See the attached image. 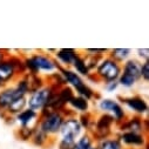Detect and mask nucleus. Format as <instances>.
<instances>
[{"label":"nucleus","instance_id":"1","mask_svg":"<svg viewBox=\"0 0 149 149\" xmlns=\"http://www.w3.org/2000/svg\"><path fill=\"white\" fill-rule=\"evenodd\" d=\"M25 70L28 74L38 75H48L58 70L59 65L54 58L45 52H35L29 55H22Z\"/></svg>","mask_w":149,"mask_h":149},{"label":"nucleus","instance_id":"2","mask_svg":"<svg viewBox=\"0 0 149 149\" xmlns=\"http://www.w3.org/2000/svg\"><path fill=\"white\" fill-rule=\"evenodd\" d=\"M93 74L99 82L106 84L110 81H118L121 74V65L106 55L99 60V63Z\"/></svg>","mask_w":149,"mask_h":149},{"label":"nucleus","instance_id":"3","mask_svg":"<svg viewBox=\"0 0 149 149\" xmlns=\"http://www.w3.org/2000/svg\"><path fill=\"white\" fill-rule=\"evenodd\" d=\"M114 126L116 125H115L114 119L111 118V115H109L108 113H100L95 116L94 126L89 134L94 139L95 143H97L104 139H108L110 136L115 135L113 130Z\"/></svg>","mask_w":149,"mask_h":149},{"label":"nucleus","instance_id":"4","mask_svg":"<svg viewBox=\"0 0 149 149\" xmlns=\"http://www.w3.org/2000/svg\"><path fill=\"white\" fill-rule=\"evenodd\" d=\"M63 121L65 115L62 114V111H54V113L47 115H39V121L36 123V127L54 140L60 134Z\"/></svg>","mask_w":149,"mask_h":149},{"label":"nucleus","instance_id":"5","mask_svg":"<svg viewBox=\"0 0 149 149\" xmlns=\"http://www.w3.org/2000/svg\"><path fill=\"white\" fill-rule=\"evenodd\" d=\"M56 91L58 89H54L53 87L46 84L42 88L27 95V107L33 109L36 113H40L47 106V103L49 102V100L52 99V96Z\"/></svg>","mask_w":149,"mask_h":149},{"label":"nucleus","instance_id":"6","mask_svg":"<svg viewBox=\"0 0 149 149\" xmlns=\"http://www.w3.org/2000/svg\"><path fill=\"white\" fill-rule=\"evenodd\" d=\"M116 136L126 149H144L148 147V134L146 133L122 132Z\"/></svg>","mask_w":149,"mask_h":149},{"label":"nucleus","instance_id":"7","mask_svg":"<svg viewBox=\"0 0 149 149\" xmlns=\"http://www.w3.org/2000/svg\"><path fill=\"white\" fill-rule=\"evenodd\" d=\"M119 102L125 108H127L128 110L132 111V115H137V116L143 118V115H146L148 113V109H149L147 100L140 95L123 96V97H120Z\"/></svg>","mask_w":149,"mask_h":149},{"label":"nucleus","instance_id":"8","mask_svg":"<svg viewBox=\"0 0 149 149\" xmlns=\"http://www.w3.org/2000/svg\"><path fill=\"white\" fill-rule=\"evenodd\" d=\"M119 133L122 132H134V133H146L148 134V120L137 115H128L125 121L116 126Z\"/></svg>","mask_w":149,"mask_h":149},{"label":"nucleus","instance_id":"9","mask_svg":"<svg viewBox=\"0 0 149 149\" xmlns=\"http://www.w3.org/2000/svg\"><path fill=\"white\" fill-rule=\"evenodd\" d=\"M82 133H84V130L79 123L78 115H73V116L65 118V121L62 123L59 136H69V137H73L77 140Z\"/></svg>","mask_w":149,"mask_h":149},{"label":"nucleus","instance_id":"10","mask_svg":"<svg viewBox=\"0 0 149 149\" xmlns=\"http://www.w3.org/2000/svg\"><path fill=\"white\" fill-rule=\"evenodd\" d=\"M80 54V51L75 49V48H70V47H63V48H59L56 49L55 54L53 55L54 60L56 61V63L59 65V67H66V68H70L72 63L74 62V60L77 59V56Z\"/></svg>","mask_w":149,"mask_h":149},{"label":"nucleus","instance_id":"11","mask_svg":"<svg viewBox=\"0 0 149 149\" xmlns=\"http://www.w3.org/2000/svg\"><path fill=\"white\" fill-rule=\"evenodd\" d=\"M22 94L18 92V89L14 87V85H7L5 87H3L0 89V115L4 116L5 110L7 109V107L12 103V101L18 97L21 96Z\"/></svg>","mask_w":149,"mask_h":149},{"label":"nucleus","instance_id":"12","mask_svg":"<svg viewBox=\"0 0 149 149\" xmlns=\"http://www.w3.org/2000/svg\"><path fill=\"white\" fill-rule=\"evenodd\" d=\"M38 121H39V113H36V111H34L28 107L14 116V122H17L19 127H35Z\"/></svg>","mask_w":149,"mask_h":149},{"label":"nucleus","instance_id":"13","mask_svg":"<svg viewBox=\"0 0 149 149\" xmlns=\"http://www.w3.org/2000/svg\"><path fill=\"white\" fill-rule=\"evenodd\" d=\"M58 70L60 72V74L62 75L63 80H65V84L67 86H69L73 91L78 89L79 87H81L84 84H86L85 79H82L80 75L74 72L72 68H66V67H59Z\"/></svg>","mask_w":149,"mask_h":149},{"label":"nucleus","instance_id":"14","mask_svg":"<svg viewBox=\"0 0 149 149\" xmlns=\"http://www.w3.org/2000/svg\"><path fill=\"white\" fill-rule=\"evenodd\" d=\"M75 115H80V114H85L91 111V101L79 96V95H74L70 101L68 102L67 106Z\"/></svg>","mask_w":149,"mask_h":149},{"label":"nucleus","instance_id":"15","mask_svg":"<svg viewBox=\"0 0 149 149\" xmlns=\"http://www.w3.org/2000/svg\"><path fill=\"white\" fill-rule=\"evenodd\" d=\"M25 108H27V96H25V95L18 96L12 101V103L5 110L4 118H6V116L14 118L17 114H19L20 111H22Z\"/></svg>","mask_w":149,"mask_h":149},{"label":"nucleus","instance_id":"16","mask_svg":"<svg viewBox=\"0 0 149 149\" xmlns=\"http://www.w3.org/2000/svg\"><path fill=\"white\" fill-rule=\"evenodd\" d=\"M140 68H141V62L136 58L132 56L121 65V73L128 74V75L133 77L137 81H140Z\"/></svg>","mask_w":149,"mask_h":149},{"label":"nucleus","instance_id":"17","mask_svg":"<svg viewBox=\"0 0 149 149\" xmlns=\"http://www.w3.org/2000/svg\"><path fill=\"white\" fill-rule=\"evenodd\" d=\"M70 68H72L74 72H75L78 75H80L82 79H84V78H88L91 74H92V72L89 70V68H88V66H87V63H86L85 55H84L82 52H80V54L77 56L75 60H74V62L72 63Z\"/></svg>","mask_w":149,"mask_h":149},{"label":"nucleus","instance_id":"18","mask_svg":"<svg viewBox=\"0 0 149 149\" xmlns=\"http://www.w3.org/2000/svg\"><path fill=\"white\" fill-rule=\"evenodd\" d=\"M108 114L111 115V118L114 119L116 126L120 125L122 121H125L126 118L128 116L126 108H125L118 100H114L113 104H111V107H110V109H109V111H108Z\"/></svg>","mask_w":149,"mask_h":149},{"label":"nucleus","instance_id":"19","mask_svg":"<svg viewBox=\"0 0 149 149\" xmlns=\"http://www.w3.org/2000/svg\"><path fill=\"white\" fill-rule=\"evenodd\" d=\"M132 54H133V51L130 48H111L109 49L107 55L115 62L122 65L123 62H126L128 59L132 58Z\"/></svg>","mask_w":149,"mask_h":149},{"label":"nucleus","instance_id":"20","mask_svg":"<svg viewBox=\"0 0 149 149\" xmlns=\"http://www.w3.org/2000/svg\"><path fill=\"white\" fill-rule=\"evenodd\" d=\"M24 75H25L27 85H28L29 94L35 92V91H38V89H40V88H42L46 85V80H45L44 75H38V74H28V73H25Z\"/></svg>","mask_w":149,"mask_h":149},{"label":"nucleus","instance_id":"21","mask_svg":"<svg viewBox=\"0 0 149 149\" xmlns=\"http://www.w3.org/2000/svg\"><path fill=\"white\" fill-rule=\"evenodd\" d=\"M52 141H53V139H51L46 133H44L41 129H39L38 127L35 126L33 136H32V139H31V142H32L35 147L45 148V147L49 146Z\"/></svg>","mask_w":149,"mask_h":149},{"label":"nucleus","instance_id":"22","mask_svg":"<svg viewBox=\"0 0 149 149\" xmlns=\"http://www.w3.org/2000/svg\"><path fill=\"white\" fill-rule=\"evenodd\" d=\"M97 149H126L116 135H113L108 139H104L96 143Z\"/></svg>","mask_w":149,"mask_h":149},{"label":"nucleus","instance_id":"23","mask_svg":"<svg viewBox=\"0 0 149 149\" xmlns=\"http://www.w3.org/2000/svg\"><path fill=\"white\" fill-rule=\"evenodd\" d=\"M78 120H79V123H80L84 132H86V133L92 132L93 126H94V121H95V115L92 113V111L78 115Z\"/></svg>","mask_w":149,"mask_h":149},{"label":"nucleus","instance_id":"24","mask_svg":"<svg viewBox=\"0 0 149 149\" xmlns=\"http://www.w3.org/2000/svg\"><path fill=\"white\" fill-rule=\"evenodd\" d=\"M95 144V141L94 139L92 137V135L89 133H86L84 132L75 141L74 143V147L73 149H89L92 146Z\"/></svg>","mask_w":149,"mask_h":149},{"label":"nucleus","instance_id":"25","mask_svg":"<svg viewBox=\"0 0 149 149\" xmlns=\"http://www.w3.org/2000/svg\"><path fill=\"white\" fill-rule=\"evenodd\" d=\"M45 80H46V84L49 85L51 87H53L54 89H59L61 88L62 86H65V80L62 78V75L60 74L59 70L52 73V74H48V75L45 77Z\"/></svg>","mask_w":149,"mask_h":149},{"label":"nucleus","instance_id":"26","mask_svg":"<svg viewBox=\"0 0 149 149\" xmlns=\"http://www.w3.org/2000/svg\"><path fill=\"white\" fill-rule=\"evenodd\" d=\"M35 127H19L15 132V135L19 140L25 142H31V139L33 136Z\"/></svg>","mask_w":149,"mask_h":149},{"label":"nucleus","instance_id":"27","mask_svg":"<svg viewBox=\"0 0 149 149\" xmlns=\"http://www.w3.org/2000/svg\"><path fill=\"white\" fill-rule=\"evenodd\" d=\"M108 52H109L108 48H86L82 53L86 54V55H88V56L101 59V58L106 56L108 54Z\"/></svg>","mask_w":149,"mask_h":149},{"label":"nucleus","instance_id":"28","mask_svg":"<svg viewBox=\"0 0 149 149\" xmlns=\"http://www.w3.org/2000/svg\"><path fill=\"white\" fill-rule=\"evenodd\" d=\"M75 141V139L69 136H60L58 141V149H73Z\"/></svg>","mask_w":149,"mask_h":149},{"label":"nucleus","instance_id":"29","mask_svg":"<svg viewBox=\"0 0 149 149\" xmlns=\"http://www.w3.org/2000/svg\"><path fill=\"white\" fill-rule=\"evenodd\" d=\"M140 80H142L143 82H148V81H149V61L141 62Z\"/></svg>","mask_w":149,"mask_h":149},{"label":"nucleus","instance_id":"30","mask_svg":"<svg viewBox=\"0 0 149 149\" xmlns=\"http://www.w3.org/2000/svg\"><path fill=\"white\" fill-rule=\"evenodd\" d=\"M136 55H137V60L140 62L149 61V49L148 48H139V49H136Z\"/></svg>","mask_w":149,"mask_h":149},{"label":"nucleus","instance_id":"31","mask_svg":"<svg viewBox=\"0 0 149 149\" xmlns=\"http://www.w3.org/2000/svg\"><path fill=\"white\" fill-rule=\"evenodd\" d=\"M118 88H119L118 81H110V82H106L104 84V89L108 93H114V92L118 91Z\"/></svg>","mask_w":149,"mask_h":149},{"label":"nucleus","instance_id":"32","mask_svg":"<svg viewBox=\"0 0 149 149\" xmlns=\"http://www.w3.org/2000/svg\"><path fill=\"white\" fill-rule=\"evenodd\" d=\"M8 54V51H6V49H1L0 48V61L1 60H4L5 58H6V55Z\"/></svg>","mask_w":149,"mask_h":149},{"label":"nucleus","instance_id":"33","mask_svg":"<svg viewBox=\"0 0 149 149\" xmlns=\"http://www.w3.org/2000/svg\"><path fill=\"white\" fill-rule=\"evenodd\" d=\"M55 52H56V49H55V48H48V49L46 51V53H47V54H49V55H52V56L55 54Z\"/></svg>","mask_w":149,"mask_h":149},{"label":"nucleus","instance_id":"34","mask_svg":"<svg viewBox=\"0 0 149 149\" xmlns=\"http://www.w3.org/2000/svg\"><path fill=\"white\" fill-rule=\"evenodd\" d=\"M89 149H97V148H96V143H95V144H94V146H92V147H91V148H89Z\"/></svg>","mask_w":149,"mask_h":149},{"label":"nucleus","instance_id":"35","mask_svg":"<svg viewBox=\"0 0 149 149\" xmlns=\"http://www.w3.org/2000/svg\"><path fill=\"white\" fill-rule=\"evenodd\" d=\"M144 149H148V147H146V148H144Z\"/></svg>","mask_w":149,"mask_h":149}]
</instances>
